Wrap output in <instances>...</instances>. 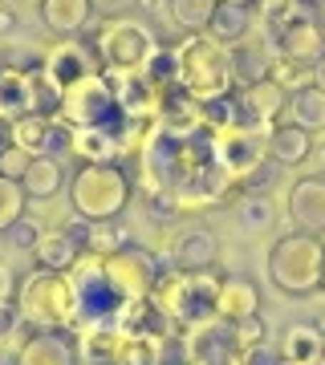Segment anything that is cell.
Instances as JSON below:
<instances>
[{
    "label": "cell",
    "mask_w": 325,
    "mask_h": 365,
    "mask_svg": "<svg viewBox=\"0 0 325 365\" xmlns=\"http://www.w3.org/2000/svg\"><path fill=\"white\" fill-rule=\"evenodd\" d=\"M151 297L163 304V313L171 317L175 333L183 329H195L216 317V297H220V276L211 272H179L163 260L159 268V280H155V292Z\"/></svg>",
    "instance_id": "cell-1"
},
{
    "label": "cell",
    "mask_w": 325,
    "mask_h": 365,
    "mask_svg": "<svg viewBox=\"0 0 325 365\" xmlns=\"http://www.w3.org/2000/svg\"><path fill=\"white\" fill-rule=\"evenodd\" d=\"M16 309H21V317L33 329H69L74 313H78V297H74L69 272L33 268L21 280V288H16Z\"/></svg>",
    "instance_id": "cell-2"
},
{
    "label": "cell",
    "mask_w": 325,
    "mask_h": 365,
    "mask_svg": "<svg viewBox=\"0 0 325 365\" xmlns=\"http://www.w3.org/2000/svg\"><path fill=\"white\" fill-rule=\"evenodd\" d=\"M179 53V86L191 93L195 102H208L220 93H232V69H228V49L208 33H191V37L175 45Z\"/></svg>",
    "instance_id": "cell-3"
},
{
    "label": "cell",
    "mask_w": 325,
    "mask_h": 365,
    "mask_svg": "<svg viewBox=\"0 0 325 365\" xmlns=\"http://www.w3.org/2000/svg\"><path fill=\"white\" fill-rule=\"evenodd\" d=\"M69 199L81 220H118L130 203V179L118 163H86L69 187Z\"/></svg>",
    "instance_id": "cell-4"
},
{
    "label": "cell",
    "mask_w": 325,
    "mask_h": 365,
    "mask_svg": "<svg viewBox=\"0 0 325 365\" xmlns=\"http://www.w3.org/2000/svg\"><path fill=\"white\" fill-rule=\"evenodd\" d=\"M321 264H325V244L317 235L289 232L281 235L269 252V276L276 288H285L293 297L317 292L321 288Z\"/></svg>",
    "instance_id": "cell-5"
},
{
    "label": "cell",
    "mask_w": 325,
    "mask_h": 365,
    "mask_svg": "<svg viewBox=\"0 0 325 365\" xmlns=\"http://www.w3.org/2000/svg\"><path fill=\"white\" fill-rule=\"evenodd\" d=\"M69 284H74V297H78V313H74L69 333L94 329V325H110L114 313L122 309V297H118V288L106 276V256L81 252L78 264L69 268Z\"/></svg>",
    "instance_id": "cell-6"
},
{
    "label": "cell",
    "mask_w": 325,
    "mask_h": 365,
    "mask_svg": "<svg viewBox=\"0 0 325 365\" xmlns=\"http://www.w3.org/2000/svg\"><path fill=\"white\" fill-rule=\"evenodd\" d=\"M118 118H122V110L114 102V90H110V81L98 69L90 78L74 81L69 90H61V102H57L53 122H61L69 130H110Z\"/></svg>",
    "instance_id": "cell-7"
},
{
    "label": "cell",
    "mask_w": 325,
    "mask_h": 365,
    "mask_svg": "<svg viewBox=\"0 0 325 365\" xmlns=\"http://www.w3.org/2000/svg\"><path fill=\"white\" fill-rule=\"evenodd\" d=\"M155 33L143 25V21H130V16H118V21H106L98 29V61L102 69H143V61L155 53Z\"/></svg>",
    "instance_id": "cell-8"
},
{
    "label": "cell",
    "mask_w": 325,
    "mask_h": 365,
    "mask_svg": "<svg viewBox=\"0 0 325 365\" xmlns=\"http://www.w3.org/2000/svg\"><path fill=\"white\" fill-rule=\"evenodd\" d=\"M264 134H269V126H252V122H240L232 130H220L211 138V163L232 182H244L256 167L269 163V155H264Z\"/></svg>",
    "instance_id": "cell-9"
},
{
    "label": "cell",
    "mask_w": 325,
    "mask_h": 365,
    "mask_svg": "<svg viewBox=\"0 0 325 365\" xmlns=\"http://www.w3.org/2000/svg\"><path fill=\"white\" fill-rule=\"evenodd\" d=\"M159 268H163V256L146 252V248H134V244H122L118 252L106 256V276H110V284L118 288L122 300L151 297L155 280H159Z\"/></svg>",
    "instance_id": "cell-10"
},
{
    "label": "cell",
    "mask_w": 325,
    "mask_h": 365,
    "mask_svg": "<svg viewBox=\"0 0 325 365\" xmlns=\"http://www.w3.org/2000/svg\"><path fill=\"white\" fill-rule=\"evenodd\" d=\"M114 333L122 341L126 337H155L163 341L167 333H175V325H171V317L163 313V304H159L155 297H130L122 300V309L114 313Z\"/></svg>",
    "instance_id": "cell-11"
},
{
    "label": "cell",
    "mask_w": 325,
    "mask_h": 365,
    "mask_svg": "<svg viewBox=\"0 0 325 365\" xmlns=\"http://www.w3.org/2000/svg\"><path fill=\"white\" fill-rule=\"evenodd\" d=\"M102 78L110 81L114 90V102L126 118H139V122H155L159 110V90L143 78V69H102Z\"/></svg>",
    "instance_id": "cell-12"
},
{
    "label": "cell",
    "mask_w": 325,
    "mask_h": 365,
    "mask_svg": "<svg viewBox=\"0 0 325 365\" xmlns=\"http://www.w3.org/2000/svg\"><path fill=\"white\" fill-rule=\"evenodd\" d=\"M41 69L49 73V81L57 86V90H69L74 81L98 73V69H102V61H98V53H94V49H86V45H78V41L65 37V41H57L53 49H45Z\"/></svg>",
    "instance_id": "cell-13"
},
{
    "label": "cell",
    "mask_w": 325,
    "mask_h": 365,
    "mask_svg": "<svg viewBox=\"0 0 325 365\" xmlns=\"http://www.w3.org/2000/svg\"><path fill=\"white\" fill-rule=\"evenodd\" d=\"M183 341L191 345L195 365H236V357H240L232 341V321H224V317H211L204 325L183 329Z\"/></svg>",
    "instance_id": "cell-14"
},
{
    "label": "cell",
    "mask_w": 325,
    "mask_h": 365,
    "mask_svg": "<svg viewBox=\"0 0 325 365\" xmlns=\"http://www.w3.org/2000/svg\"><path fill=\"white\" fill-rule=\"evenodd\" d=\"M236 187H240V182H232L216 163H208V167L187 170V179H183L171 195L179 199V211H191V207H216V203H224Z\"/></svg>",
    "instance_id": "cell-15"
},
{
    "label": "cell",
    "mask_w": 325,
    "mask_h": 365,
    "mask_svg": "<svg viewBox=\"0 0 325 365\" xmlns=\"http://www.w3.org/2000/svg\"><path fill=\"white\" fill-rule=\"evenodd\" d=\"M216 256H220V240L208 227H183L171 240V248L163 260L171 268H179V272H208L211 264H216Z\"/></svg>",
    "instance_id": "cell-16"
},
{
    "label": "cell",
    "mask_w": 325,
    "mask_h": 365,
    "mask_svg": "<svg viewBox=\"0 0 325 365\" xmlns=\"http://www.w3.org/2000/svg\"><path fill=\"white\" fill-rule=\"evenodd\" d=\"M285 211L293 227L305 235H321L325 232V179L309 175V179L293 182V191L285 199Z\"/></svg>",
    "instance_id": "cell-17"
},
{
    "label": "cell",
    "mask_w": 325,
    "mask_h": 365,
    "mask_svg": "<svg viewBox=\"0 0 325 365\" xmlns=\"http://www.w3.org/2000/svg\"><path fill=\"white\" fill-rule=\"evenodd\" d=\"M16 365H78V345L69 329H37L16 349Z\"/></svg>",
    "instance_id": "cell-18"
},
{
    "label": "cell",
    "mask_w": 325,
    "mask_h": 365,
    "mask_svg": "<svg viewBox=\"0 0 325 365\" xmlns=\"http://www.w3.org/2000/svg\"><path fill=\"white\" fill-rule=\"evenodd\" d=\"M13 146H21L25 155H49V150H69V126L53 122V118H16L13 122Z\"/></svg>",
    "instance_id": "cell-19"
},
{
    "label": "cell",
    "mask_w": 325,
    "mask_h": 365,
    "mask_svg": "<svg viewBox=\"0 0 325 365\" xmlns=\"http://www.w3.org/2000/svg\"><path fill=\"white\" fill-rule=\"evenodd\" d=\"M313 150V134H305L301 126H289V122H273L269 134H264V155L276 167H301Z\"/></svg>",
    "instance_id": "cell-20"
},
{
    "label": "cell",
    "mask_w": 325,
    "mask_h": 365,
    "mask_svg": "<svg viewBox=\"0 0 325 365\" xmlns=\"http://www.w3.org/2000/svg\"><path fill=\"white\" fill-rule=\"evenodd\" d=\"M276 122H289V126H301L305 134H325V93L317 86H305V90L285 93V106H281V118Z\"/></svg>",
    "instance_id": "cell-21"
},
{
    "label": "cell",
    "mask_w": 325,
    "mask_h": 365,
    "mask_svg": "<svg viewBox=\"0 0 325 365\" xmlns=\"http://www.w3.org/2000/svg\"><path fill=\"white\" fill-rule=\"evenodd\" d=\"M240 98V110H244V122L252 126H273L276 118H281V106H285V90L276 86V81H256V86H244V90H236Z\"/></svg>",
    "instance_id": "cell-22"
},
{
    "label": "cell",
    "mask_w": 325,
    "mask_h": 365,
    "mask_svg": "<svg viewBox=\"0 0 325 365\" xmlns=\"http://www.w3.org/2000/svg\"><path fill=\"white\" fill-rule=\"evenodd\" d=\"M155 122L159 126H167V130H175V134H191V130H199V102H195L183 86L159 90Z\"/></svg>",
    "instance_id": "cell-23"
},
{
    "label": "cell",
    "mask_w": 325,
    "mask_h": 365,
    "mask_svg": "<svg viewBox=\"0 0 325 365\" xmlns=\"http://www.w3.org/2000/svg\"><path fill=\"white\" fill-rule=\"evenodd\" d=\"M273 53L285 61H297V66H313L325 53V37L317 25H293L273 37Z\"/></svg>",
    "instance_id": "cell-24"
},
{
    "label": "cell",
    "mask_w": 325,
    "mask_h": 365,
    "mask_svg": "<svg viewBox=\"0 0 325 365\" xmlns=\"http://www.w3.org/2000/svg\"><path fill=\"white\" fill-rule=\"evenodd\" d=\"M260 309V292L244 276H220V297H216V317L224 321H240Z\"/></svg>",
    "instance_id": "cell-25"
},
{
    "label": "cell",
    "mask_w": 325,
    "mask_h": 365,
    "mask_svg": "<svg viewBox=\"0 0 325 365\" xmlns=\"http://www.w3.org/2000/svg\"><path fill=\"white\" fill-rule=\"evenodd\" d=\"M269 66H273V49L244 45V41L228 49V69H232V86H236V90L264 81V78H269Z\"/></svg>",
    "instance_id": "cell-26"
},
{
    "label": "cell",
    "mask_w": 325,
    "mask_h": 365,
    "mask_svg": "<svg viewBox=\"0 0 325 365\" xmlns=\"http://www.w3.org/2000/svg\"><path fill=\"white\" fill-rule=\"evenodd\" d=\"M33 114V90L21 66H0V118H29Z\"/></svg>",
    "instance_id": "cell-27"
},
{
    "label": "cell",
    "mask_w": 325,
    "mask_h": 365,
    "mask_svg": "<svg viewBox=\"0 0 325 365\" xmlns=\"http://www.w3.org/2000/svg\"><path fill=\"white\" fill-rule=\"evenodd\" d=\"M252 9H240V4H216V13H211V21H208V33L211 41H220L224 49H232V45H240V41L252 33Z\"/></svg>",
    "instance_id": "cell-28"
},
{
    "label": "cell",
    "mask_w": 325,
    "mask_h": 365,
    "mask_svg": "<svg viewBox=\"0 0 325 365\" xmlns=\"http://www.w3.org/2000/svg\"><path fill=\"white\" fill-rule=\"evenodd\" d=\"M90 0H41V21L57 33V37H74L90 21Z\"/></svg>",
    "instance_id": "cell-29"
},
{
    "label": "cell",
    "mask_w": 325,
    "mask_h": 365,
    "mask_svg": "<svg viewBox=\"0 0 325 365\" xmlns=\"http://www.w3.org/2000/svg\"><path fill=\"white\" fill-rule=\"evenodd\" d=\"M33 256H37V268H45V272H69V268L78 264L81 252L65 232H41Z\"/></svg>",
    "instance_id": "cell-30"
},
{
    "label": "cell",
    "mask_w": 325,
    "mask_h": 365,
    "mask_svg": "<svg viewBox=\"0 0 325 365\" xmlns=\"http://www.w3.org/2000/svg\"><path fill=\"white\" fill-rule=\"evenodd\" d=\"M69 155H78L81 163H118V138L110 130H69Z\"/></svg>",
    "instance_id": "cell-31"
},
{
    "label": "cell",
    "mask_w": 325,
    "mask_h": 365,
    "mask_svg": "<svg viewBox=\"0 0 325 365\" xmlns=\"http://www.w3.org/2000/svg\"><path fill=\"white\" fill-rule=\"evenodd\" d=\"M21 187H25L29 199H49L61 191V163L53 155H37L29 158L25 175H21Z\"/></svg>",
    "instance_id": "cell-32"
},
{
    "label": "cell",
    "mask_w": 325,
    "mask_h": 365,
    "mask_svg": "<svg viewBox=\"0 0 325 365\" xmlns=\"http://www.w3.org/2000/svg\"><path fill=\"white\" fill-rule=\"evenodd\" d=\"M281 357H285V365H313L321 361V337H317V329L313 325H289L285 337H281Z\"/></svg>",
    "instance_id": "cell-33"
},
{
    "label": "cell",
    "mask_w": 325,
    "mask_h": 365,
    "mask_svg": "<svg viewBox=\"0 0 325 365\" xmlns=\"http://www.w3.org/2000/svg\"><path fill=\"white\" fill-rule=\"evenodd\" d=\"M244 122V110H240V98L232 93H220V98H208V102H199V126H208L211 134L220 130H232Z\"/></svg>",
    "instance_id": "cell-34"
},
{
    "label": "cell",
    "mask_w": 325,
    "mask_h": 365,
    "mask_svg": "<svg viewBox=\"0 0 325 365\" xmlns=\"http://www.w3.org/2000/svg\"><path fill=\"white\" fill-rule=\"evenodd\" d=\"M216 4H220V0H167V13H171V21L191 37V33H204V29H208Z\"/></svg>",
    "instance_id": "cell-35"
},
{
    "label": "cell",
    "mask_w": 325,
    "mask_h": 365,
    "mask_svg": "<svg viewBox=\"0 0 325 365\" xmlns=\"http://www.w3.org/2000/svg\"><path fill=\"white\" fill-rule=\"evenodd\" d=\"M143 78L151 81L155 90H171V86H179V53L155 45V53L143 61Z\"/></svg>",
    "instance_id": "cell-36"
},
{
    "label": "cell",
    "mask_w": 325,
    "mask_h": 365,
    "mask_svg": "<svg viewBox=\"0 0 325 365\" xmlns=\"http://www.w3.org/2000/svg\"><path fill=\"white\" fill-rule=\"evenodd\" d=\"M236 215H240V227L244 232H264V227H273V199L260 195V191H248L240 203H236Z\"/></svg>",
    "instance_id": "cell-37"
},
{
    "label": "cell",
    "mask_w": 325,
    "mask_h": 365,
    "mask_svg": "<svg viewBox=\"0 0 325 365\" xmlns=\"http://www.w3.org/2000/svg\"><path fill=\"white\" fill-rule=\"evenodd\" d=\"M25 203H29L25 187L16 179H4L0 175V232H9L16 220H25Z\"/></svg>",
    "instance_id": "cell-38"
},
{
    "label": "cell",
    "mask_w": 325,
    "mask_h": 365,
    "mask_svg": "<svg viewBox=\"0 0 325 365\" xmlns=\"http://www.w3.org/2000/svg\"><path fill=\"white\" fill-rule=\"evenodd\" d=\"M269 81H276V86H281L285 93L305 90V86H313V66H297V61H285V57H276V53H273Z\"/></svg>",
    "instance_id": "cell-39"
},
{
    "label": "cell",
    "mask_w": 325,
    "mask_h": 365,
    "mask_svg": "<svg viewBox=\"0 0 325 365\" xmlns=\"http://www.w3.org/2000/svg\"><path fill=\"white\" fill-rule=\"evenodd\" d=\"M118 365H159V341L155 337H126L114 353Z\"/></svg>",
    "instance_id": "cell-40"
},
{
    "label": "cell",
    "mask_w": 325,
    "mask_h": 365,
    "mask_svg": "<svg viewBox=\"0 0 325 365\" xmlns=\"http://www.w3.org/2000/svg\"><path fill=\"white\" fill-rule=\"evenodd\" d=\"M269 337V329H264V321H260V313L252 317H240V321H232V341H236V349L244 353L248 345H260V341Z\"/></svg>",
    "instance_id": "cell-41"
},
{
    "label": "cell",
    "mask_w": 325,
    "mask_h": 365,
    "mask_svg": "<svg viewBox=\"0 0 325 365\" xmlns=\"http://www.w3.org/2000/svg\"><path fill=\"white\" fill-rule=\"evenodd\" d=\"M159 365H195L191 345L183 341V333H167L159 341Z\"/></svg>",
    "instance_id": "cell-42"
},
{
    "label": "cell",
    "mask_w": 325,
    "mask_h": 365,
    "mask_svg": "<svg viewBox=\"0 0 325 365\" xmlns=\"http://www.w3.org/2000/svg\"><path fill=\"white\" fill-rule=\"evenodd\" d=\"M236 365H285V357H281V349L269 345V337H264L260 345H248V349L236 357Z\"/></svg>",
    "instance_id": "cell-43"
},
{
    "label": "cell",
    "mask_w": 325,
    "mask_h": 365,
    "mask_svg": "<svg viewBox=\"0 0 325 365\" xmlns=\"http://www.w3.org/2000/svg\"><path fill=\"white\" fill-rule=\"evenodd\" d=\"M146 207H151L155 220H175L179 215V199L171 191H146Z\"/></svg>",
    "instance_id": "cell-44"
},
{
    "label": "cell",
    "mask_w": 325,
    "mask_h": 365,
    "mask_svg": "<svg viewBox=\"0 0 325 365\" xmlns=\"http://www.w3.org/2000/svg\"><path fill=\"white\" fill-rule=\"evenodd\" d=\"M29 158H33V155H25L21 146H9V150L0 155V175L21 182V175H25V167H29Z\"/></svg>",
    "instance_id": "cell-45"
},
{
    "label": "cell",
    "mask_w": 325,
    "mask_h": 365,
    "mask_svg": "<svg viewBox=\"0 0 325 365\" xmlns=\"http://www.w3.org/2000/svg\"><path fill=\"white\" fill-rule=\"evenodd\" d=\"M9 232H13V240L21 244V248H29V252L37 248V240H41V232H37V227H33L29 220H16L13 227H9Z\"/></svg>",
    "instance_id": "cell-46"
},
{
    "label": "cell",
    "mask_w": 325,
    "mask_h": 365,
    "mask_svg": "<svg viewBox=\"0 0 325 365\" xmlns=\"http://www.w3.org/2000/svg\"><path fill=\"white\" fill-rule=\"evenodd\" d=\"M9 146H13V122H9V118H0V155H4Z\"/></svg>",
    "instance_id": "cell-47"
},
{
    "label": "cell",
    "mask_w": 325,
    "mask_h": 365,
    "mask_svg": "<svg viewBox=\"0 0 325 365\" xmlns=\"http://www.w3.org/2000/svg\"><path fill=\"white\" fill-rule=\"evenodd\" d=\"M313 86H317V90L325 93V53L317 57V61H313Z\"/></svg>",
    "instance_id": "cell-48"
},
{
    "label": "cell",
    "mask_w": 325,
    "mask_h": 365,
    "mask_svg": "<svg viewBox=\"0 0 325 365\" xmlns=\"http://www.w3.org/2000/svg\"><path fill=\"white\" fill-rule=\"evenodd\" d=\"M9 33H16V16L9 9H0V37H9Z\"/></svg>",
    "instance_id": "cell-49"
},
{
    "label": "cell",
    "mask_w": 325,
    "mask_h": 365,
    "mask_svg": "<svg viewBox=\"0 0 325 365\" xmlns=\"http://www.w3.org/2000/svg\"><path fill=\"white\" fill-rule=\"evenodd\" d=\"M139 9H143V13H163L167 0H139Z\"/></svg>",
    "instance_id": "cell-50"
},
{
    "label": "cell",
    "mask_w": 325,
    "mask_h": 365,
    "mask_svg": "<svg viewBox=\"0 0 325 365\" xmlns=\"http://www.w3.org/2000/svg\"><path fill=\"white\" fill-rule=\"evenodd\" d=\"M220 4H240V9H252L256 0H220Z\"/></svg>",
    "instance_id": "cell-51"
},
{
    "label": "cell",
    "mask_w": 325,
    "mask_h": 365,
    "mask_svg": "<svg viewBox=\"0 0 325 365\" xmlns=\"http://www.w3.org/2000/svg\"><path fill=\"white\" fill-rule=\"evenodd\" d=\"M313 329H317V337H321V349H325V317H321V321H317Z\"/></svg>",
    "instance_id": "cell-52"
},
{
    "label": "cell",
    "mask_w": 325,
    "mask_h": 365,
    "mask_svg": "<svg viewBox=\"0 0 325 365\" xmlns=\"http://www.w3.org/2000/svg\"><path fill=\"white\" fill-rule=\"evenodd\" d=\"M90 4H98V9H110V4H118V0H90Z\"/></svg>",
    "instance_id": "cell-53"
},
{
    "label": "cell",
    "mask_w": 325,
    "mask_h": 365,
    "mask_svg": "<svg viewBox=\"0 0 325 365\" xmlns=\"http://www.w3.org/2000/svg\"><path fill=\"white\" fill-rule=\"evenodd\" d=\"M9 4H16V0H0V9H9Z\"/></svg>",
    "instance_id": "cell-54"
},
{
    "label": "cell",
    "mask_w": 325,
    "mask_h": 365,
    "mask_svg": "<svg viewBox=\"0 0 325 365\" xmlns=\"http://www.w3.org/2000/svg\"><path fill=\"white\" fill-rule=\"evenodd\" d=\"M321 163H325V138H321Z\"/></svg>",
    "instance_id": "cell-55"
},
{
    "label": "cell",
    "mask_w": 325,
    "mask_h": 365,
    "mask_svg": "<svg viewBox=\"0 0 325 365\" xmlns=\"http://www.w3.org/2000/svg\"><path fill=\"white\" fill-rule=\"evenodd\" d=\"M321 288H325V264H321Z\"/></svg>",
    "instance_id": "cell-56"
},
{
    "label": "cell",
    "mask_w": 325,
    "mask_h": 365,
    "mask_svg": "<svg viewBox=\"0 0 325 365\" xmlns=\"http://www.w3.org/2000/svg\"><path fill=\"white\" fill-rule=\"evenodd\" d=\"M317 9H321V13H325V0H317Z\"/></svg>",
    "instance_id": "cell-57"
}]
</instances>
